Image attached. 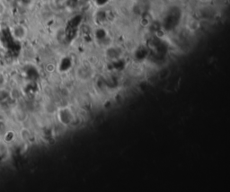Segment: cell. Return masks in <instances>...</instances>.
<instances>
[{
	"instance_id": "1",
	"label": "cell",
	"mask_w": 230,
	"mask_h": 192,
	"mask_svg": "<svg viewBox=\"0 0 230 192\" xmlns=\"http://www.w3.org/2000/svg\"><path fill=\"white\" fill-rule=\"evenodd\" d=\"M12 35L15 40L19 42L24 41L28 35V30L26 28V26L23 24H21V23L15 24L12 28Z\"/></svg>"
},
{
	"instance_id": "2",
	"label": "cell",
	"mask_w": 230,
	"mask_h": 192,
	"mask_svg": "<svg viewBox=\"0 0 230 192\" xmlns=\"http://www.w3.org/2000/svg\"><path fill=\"white\" fill-rule=\"evenodd\" d=\"M53 2L57 7H62L66 5L67 0H53Z\"/></svg>"
}]
</instances>
